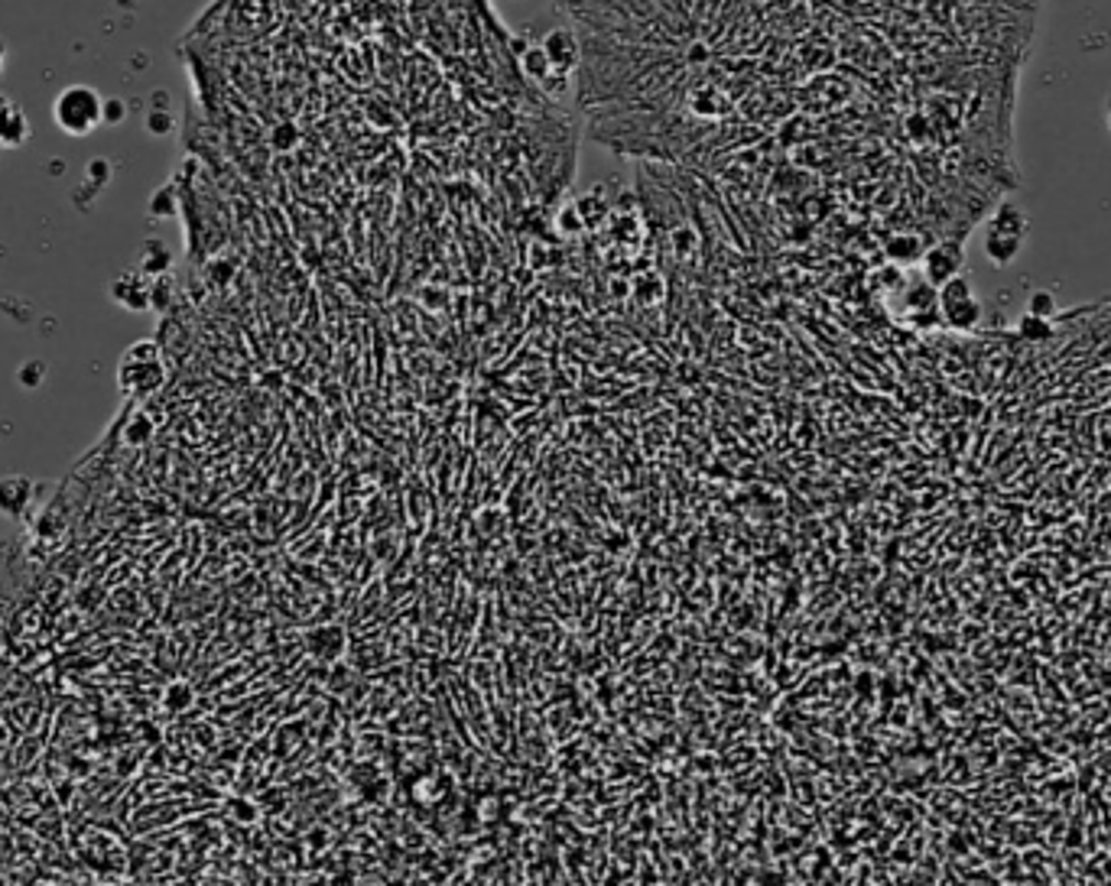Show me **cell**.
Wrapping results in <instances>:
<instances>
[{
  "instance_id": "cell-5",
  "label": "cell",
  "mask_w": 1111,
  "mask_h": 886,
  "mask_svg": "<svg viewBox=\"0 0 1111 886\" xmlns=\"http://www.w3.org/2000/svg\"><path fill=\"white\" fill-rule=\"evenodd\" d=\"M966 270V247L959 241H939L933 247H926L923 261H920V273L930 286H943L953 276Z\"/></svg>"
},
{
  "instance_id": "cell-12",
  "label": "cell",
  "mask_w": 1111,
  "mask_h": 886,
  "mask_svg": "<svg viewBox=\"0 0 1111 886\" xmlns=\"http://www.w3.org/2000/svg\"><path fill=\"white\" fill-rule=\"evenodd\" d=\"M1027 312L1037 315V319H1053V315H1056V299H1053V292H1046V289L1034 292V296L1027 299Z\"/></svg>"
},
{
  "instance_id": "cell-15",
  "label": "cell",
  "mask_w": 1111,
  "mask_h": 886,
  "mask_svg": "<svg viewBox=\"0 0 1111 886\" xmlns=\"http://www.w3.org/2000/svg\"><path fill=\"white\" fill-rule=\"evenodd\" d=\"M1106 124H1109V131H1111V98H1109V114H1106Z\"/></svg>"
},
{
  "instance_id": "cell-10",
  "label": "cell",
  "mask_w": 1111,
  "mask_h": 886,
  "mask_svg": "<svg viewBox=\"0 0 1111 886\" xmlns=\"http://www.w3.org/2000/svg\"><path fill=\"white\" fill-rule=\"evenodd\" d=\"M884 254H888L894 264H901V267H913V264L923 261V254H926V241H923L916 231H894V234L884 241Z\"/></svg>"
},
{
  "instance_id": "cell-14",
  "label": "cell",
  "mask_w": 1111,
  "mask_h": 886,
  "mask_svg": "<svg viewBox=\"0 0 1111 886\" xmlns=\"http://www.w3.org/2000/svg\"><path fill=\"white\" fill-rule=\"evenodd\" d=\"M7 59H10V46H7V40L0 36V75H3V68H7Z\"/></svg>"
},
{
  "instance_id": "cell-13",
  "label": "cell",
  "mask_w": 1111,
  "mask_h": 886,
  "mask_svg": "<svg viewBox=\"0 0 1111 886\" xmlns=\"http://www.w3.org/2000/svg\"><path fill=\"white\" fill-rule=\"evenodd\" d=\"M166 705H169L173 711H183V708H189V705H193V688H189L186 682H173V685H169V691H166Z\"/></svg>"
},
{
  "instance_id": "cell-7",
  "label": "cell",
  "mask_w": 1111,
  "mask_h": 886,
  "mask_svg": "<svg viewBox=\"0 0 1111 886\" xmlns=\"http://www.w3.org/2000/svg\"><path fill=\"white\" fill-rule=\"evenodd\" d=\"M306 650L316 656V660H326V663H339L345 656L348 650V633L339 627V623H326V627H316L309 636H306Z\"/></svg>"
},
{
  "instance_id": "cell-9",
  "label": "cell",
  "mask_w": 1111,
  "mask_h": 886,
  "mask_svg": "<svg viewBox=\"0 0 1111 886\" xmlns=\"http://www.w3.org/2000/svg\"><path fill=\"white\" fill-rule=\"evenodd\" d=\"M543 53H547L550 66H553L559 75H572L575 66H579V59H582V49H579L575 36L565 33V30H556V33H550V36L543 40Z\"/></svg>"
},
{
  "instance_id": "cell-4",
  "label": "cell",
  "mask_w": 1111,
  "mask_h": 886,
  "mask_svg": "<svg viewBox=\"0 0 1111 886\" xmlns=\"http://www.w3.org/2000/svg\"><path fill=\"white\" fill-rule=\"evenodd\" d=\"M163 361H160V354H156V347L150 344V341H138L128 354H124V361H121V387H124V394H131L134 400H146V397H153L156 390H160V384H163Z\"/></svg>"
},
{
  "instance_id": "cell-2",
  "label": "cell",
  "mask_w": 1111,
  "mask_h": 886,
  "mask_svg": "<svg viewBox=\"0 0 1111 886\" xmlns=\"http://www.w3.org/2000/svg\"><path fill=\"white\" fill-rule=\"evenodd\" d=\"M105 101L91 85H66L53 101V124L66 136H88L105 124Z\"/></svg>"
},
{
  "instance_id": "cell-11",
  "label": "cell",
  "mask_w": 1111,
  "mask_h": 886,
  "mask_svg": "<svg viewBox=\"0 0 1111 886\" xmlns=\"http://www.w3.org/2000/svg\"><path fill=\"white\" fill-rule=\"evenodd\" d=\"M1018 332H1024V339H1049L1053 335V322L1049 319H1037V315H1024L1018 322Z\"/></svg>"
},
{
  "instance_id": "cell-8",
  "label": "cell",
  "mask_w": 1111,
  "mask_h": 886,
  "mask_svg": "<svg viewBox=\"0 0 1111 886\" xmlns=\"http://www.w3.org/2000/svg\"><path fill=\"white\" fill-rule=\"evenodd\" d=\"M33 494H36V487H33V480H30V477H23V475L0 477V513H7V517L20 520V517L30 510V503H33Z\"/></svg>"
},
{
  "instance_id": "cell-3",
  "label": "cell",
  "mask_w": 1111,
  "mask_h": 886,
  "mask_svg": "<svg viewBox=\"0 0 1111 886\" xmlns=\"http://www.w3.org/2000/svg\"><path fill=\"white\" fill-rule=\"evenodd\" d=\"M936 309L943 325L953 332H975L985 319V302L969 273H959L936 289Z\"/></svg>"
},
{
  "instance_id": "cell-6",
  "label": "cell",
  "mask_w": 1111,
  "mask_h": 886,
  "mask_svg": "<svg viewBox=\"0 0 1111 886\" xmlns=\"http://www.w3.org/2000/svg\"><path fill=\"white\" fill-rule=\"evenodd\" d=\"M30 136H33V128H30L26 111L10 95L0 91V146L16 149V146L30 143Z\"/></svg>"
},
{
  "instance_id": "cell-1",
  "label": "cell",
  "mask_w": 1111,
  "mask_h": 886,
  "mask_svg": "<svg viewBox=\"0 0 1111 886\" xmlns=\"http://www.w3.org/2000/svg\"><path fill=\"white\" fill-rule=\"evenodd\" d=\"M1027 237H1031V218L1024 214V208L1014 202H1001L985 221L981 247L994 267H1011L1021 257Z\"/></svg>"
}]
</instances>
